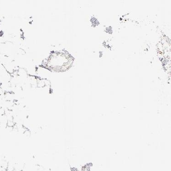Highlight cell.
Wrapping results in <instances>:
<instances>
[{"mask_svg": "<svg viewBox=\"0 0 171 171\" xmlns=\"http://www.w3.org/2000/svg\"><path fill=\"white\" fill-rule=\"evenodd\" d=\"M64 54H59L57 53L55 55H53L52 57H51L49 63H53V64H51L48 65L52 68L53 70H62L63 69L66 67L67 65H68V61H67L66 57H63Z\"/></svg>", "mask_w": 171, "mask_h": 171, "instance_id": "obj_1", "label": "cell"}, {"mask_svg": "<svg viewBox=\"0 0 171 171\" xmlns=\"http://www.w3.org/2000/svg\"><path fill=\"white\" fill-rule=\"evenodd\" d=\"M16 125V123L14 122L13 120H8L7 121V126H9V127H13Z\"/></svg>", "mask_w": 171, "mask_h": 171, "instance_id": "obj_2", "label": "cell"}, {"mask_svg": "<svg viewBox=\"0 0 171 171\" xmlns=\"http://www.w3.org/2000/svg\"><path fill=\"white\" fill-rule=\"evenodd\" d=\"M23 135H24L25 137H30L31 135V131L29 130V129H26V130H25V131H24V133H23Z\"/></svg>", "mask_w": 171, "mask_h": 171, "instance_id": "obj_3", "label": "cell"}, {"mask_svg": "<svg viewBox=\"0 0 171 171\" xmlns=\"http://www.w3.org/2000/svg\"><path fill=\"white\" fill-rule=\"evenodd\" d=\"M6 110L4 108L0 107V116L5 115Z\"/></svg>", "mask_w": 171, "mask_h": 171, "instance_id": "obj_4", "label": "cell"}]
</instances>
